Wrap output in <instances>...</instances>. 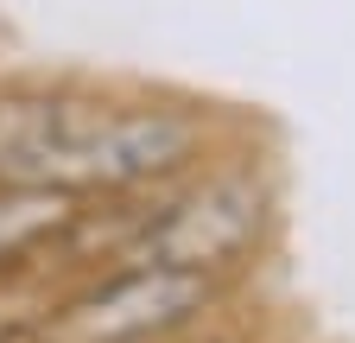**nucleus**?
<instances>
[{
    "mask_svg": "<svg viewBox=\"0 0 355 343\" xmlns=\"http://www.w3.org/2000/svg\"><path fill=\"white\" fill-rule=\"evenodd\" d=\"M0 343H38V337H32V318H26V324H0Z\"/></svg>",
    "mask_w": 355,
    "mask_h": 343,
    "instance_id": "obj_4",
    "label": "nucleus"
},
{
    "mask_svg": "<svg viewBox=\"0 0 355 343\" xmlns=\"http://www.w3.org/2000/svg\"><path fill=\"white\" fill-rule=\"evenodd\" d=\"M89 197L38 191V185H0V292L32 280L38 267L64 261V242L83 223Z\"/></svg>",
    "mask_w": 355,
    "mask_h": 343,
    "instance_id": "obj_3",
    "label": "nucleus"
},
{
    "mask_svg": "<svg viewBox=\"0 0 355 343\" xmlns=\"http://www.w3.org/2000/svg\"><path fill=\"white\" fill-rule=\"evenodd\" d=\"M216 153V115L184 96H121L76 83L0 90V185L133 197Z\"/></svg>",
    "mask_w": 355,
    "mask_h": 343,
    "instance_id": "obj_1",
    "label": "nucleus"
},
{
    "mask_svg": "<svg viewBox=\"0 0 355 343\" xmlns=\"http://www.w3.org/2000/svg\"><path fill=\"white\" fill-rule=\"evenodd\" d=\"M235 280L178 261H108L76 274L32 318L38 343H178L222 312Z\"/></svg>",
    "mask_w": 355,
    "mask_h": 343,
    "instance_id": "obj_2",
    "label": "nucleus"
}]
</instances>
